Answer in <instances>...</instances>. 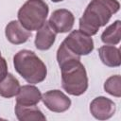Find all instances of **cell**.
I'll return each mask as SVG.
<instances>
[{
  "instance_id": "15",
  "label": "cell",
  "mask_w": 121,
  "mask_h": 121,
  "mask_svg": "<svg viewBox=\"0 0 121 121\" xmlns=\"http://www.w3.org/2000/svg\"><path fill=\"white\" fill-rule=\"evenodd\" d=\"M121 40V22L120 20L114 21L101 34V41L105 44L115 45L120 43Z\"/></svg>"
},
{
  "instance_id": "6",
  "label": "cell",
  "mask_w": 121,
  "mask_h": 121,
  "mask_svg": "<svg viewBox=\"0 0 121 121\" xmlns=\"http://www.w3.org/2000/svg\"><path fill=\"white\" fill-rule=\"evenodd\" d=\"M43 103L54 112H63L71 106V99L60 90H50L42 95Z\"/></svg>"
},
{
  "instance_id": "5",
  "label": "cell",
  "mask_w": 121,
  "mask_h": 121,
  "mask_svg": "<svg viewBox=\"0 0 121 121\" xmlns=\"http://www.w3.org/2000/svg\"><path fill=\"white\" fill-rule=\"evenodd\" d=\"M66 47L78 56H85L94 50V41L91 36L80 30H73L63 40Z\"/></svg>"
},
{
  "instance_id": "14",
  "label": "cell",
  "mask_w": 121,
  "mask_h": 121,
  "mask_svg": "<svg viewBox=\"0 0 121 121\" xmlns=\"http://www.w3.org/2000/svg\"><path fill=\"white\" fill-rule=\"evenodd\" d=\"M19 80L10 73L0 81V95L6 98H10L15 96L20 90Z\"/></svg>"
},
{
  "instance_id": "8",
  "label": "cell",
  "mask_w": 121,
  "mask_h": 121,
  "mask_svg": "<svg viewBox=\"0 0 121 121\" xmlns=\"http://www.w3.org/2000/svg\"><path fill=\"white\" fill-rule=\"evenodd\" d=\"M115 110V103L105 96H97L94 98L90 104V112L92 115L98 120L110 119L113 116Z\"/></svg>"
},
{
  "instance_id": "19",
  "label": "cell",
  "mask_w": 121,
  "mask_h": 121,
  "mask_svg": "<svg viewBox=\"0 0 121 121\" xmlns=\"http://www.w3.org/2000/svg\"><path fill=\"white\" fill-rule=\"evenodd\" d=\"M52 2H55V3H57V2H60V1H63V0H51Z\"/></svg>"
},
{
  "instance_id": "11",
  "label": "cell",
  "mask_w": 121,
  "mask_h": 121,
  "mask_svg": "<svg viewBox=\"0 0 121 121\" xmlns=\"http://www.w3.org/2000/svg\"><path fill=\"white\" fill-rule=\"evenodd\" d=\"M56 32L49 26L48 22H45L38 30L35 36V46L39 50H48L51 48L56 40Z\"/></svg>"
},
{
  "instance_id": "16",
  "label": "cell",
  "mask_w": 121,
  "mask_h": 121,
  "mask_svg": "<svg viewBox=\"0 0 121 121\" xmlns=\"http://www.w3.org/2000/svg\"><path fill=\"white\" fill-rule=\"evenodd\" d=\"M121 77L114 75L108 78L104 83V90L106 93L115 97L121 96Z\"/></svg>"
},
{
  "instance_id": "12",
  "label": "cell",
  "mask_w": 121,
  "mask_h": 121,
  "mask_svg": "<svg viewBox=\"0 0 121 121\" xmlns=\"http://www.w3.org/2000/svg\"><path fill=\"white\" fill-rule=\"evenodd\" d=\"M16 117L19 121H44L46 120L45 115L36 106H23L20 104L15 105L14 108Z\"/></svg>"
},
{
  "instance_id": "13",
  "label": "cell",
  "mask_w": 121,
  "mask_h": 121,
  "mask_svg": "<svg viewBox=\"0 0 121 121\" xmlns=\"http://www.w3.org/2000/svg\"><path fill=\"white\" fill-rule=\"evenodd\" d=\"M98 54L101 61L109 67H119L121 64L120 50L114 45H102L98 48Z\"/></svg>"
},
{
  "instance_id": "3",
  "label": "cell",
  "mask_w": 121,
  "mask_h": 121,
  "mask_svg": "<svg viewBox=\"0 0 121 121\" xmlns=\"http://www.w3.org/2000/svg\"><path fill=\"white\" fill-rule=\"evenodd\" d=\"M61 71V86L72 95H81L88 89V77L80 60H72L60 66Z\"/></svg>"
},
{
  "instance_id": "7",
  "label": "cell",
  "mask_w": 121,
  "mask_h": 121,
  "mask_svg": "<svg viewBox=\"0 0 121 121\" xmlns=\"http://www.w3.org/2000/svg\"><path fill=\"white\" fill-rule=\"evenodd\" d=\"M75 17L73 13L66 9H56L52 12L48 24L56 33L69 32L74 26Z\"/></svg>"
},
{
  "instance_id": "18",
  "label": "cell",
  "mask_w": 121,
  "mask_h": 121,
  "mask_svg": "<svg viewBox=\"0 0 121 121\" xmlns=\"http://www.w3.org/2000/svg\"><path fill=\"white\" fill-rule=\"evenodd\" d=\"M7 74H8V64L0 52V81L7 76Z\"/></svg>"
},
{
  "instance_id": "17",
  "label": "cell",
  "mask_w": 121,
  "mask_h": 121,
  "mask_svg": "<svg viewBox=\"0 0 121 121\" xmlns=\"http://www.w3.org/2000/svg\"><path fill=\"white\" fill-rule=\"evenodd\" d=\"M72 60H80V57L78 56V55H76V54H74L73 52H71L66 47V45L64 44V43L62 42L60 43V45L59 46L58 51H57V60H58L59 66L62 65L65 62L70 61Z\"/></svg>"
},
{
  "instance_id": "1",
  "label": "cell",
  "mask_w": 121,
  "mask_h": 121,
  "mask_svg": "<svg viewBox=\"0 0 121 121\" xmlns=\"http://www.w3.org/2000/svg\"><path fill=\"white\" fill-rule=\"evenodd\" d=\"M119 9L117 0H92L79 19V30L89 36L95 35Z\"/></svg>"
},
{
  "instance_id": "9",
  "label": "cell",
  "mask_w": 121,
  "mask_h": 121,
  "mask_svg": "<svg viewBox=\"0 0 121 121\" xmlns=\"http://www.w3.org/2000/svg\"><path fill=\"white\" fill-rule=\"evenodd\" d=\"M5 35L8 41L13 44L26 43L31 36V31L26 29L19 21H10L5 28Z\"/></svg>"
},
{
  "instance_id": "2",
  "label": "cell",
  "mask_w": 121,
  "mask_h": 121,
  "mask_svg": "<svg viewBox=\"0 0 121 121\" xmlns=\"http://www.w3.org/2000/svg\"><path fill=\"white\" fill-rule=\"evenodd\" d=\"M13 65L16 72L30 84L43 81L47 75L43 61L33 51L27 49L20 50L14 55Z\"/></svg>"
},
{
  "instance_id": "4",
  "label": "cell",
  "mask_w": 121,
  "mask_h": 121,
  "mask_svg": "<svg viewBox=\"0 0 121 121\" xmlns=\"http://www.w3.org/2000/svg\"><path fill=\"white\" fill-rule=\"evenodd\" d=\"M49 12L43 0H27L18 10V21L27 30H38L45 22Z\"/></svg>"
},
{
  "instance_id": "10",
  "label": "cell",
  "mask_w": 121,
  "mask_h": 121,
  "mask_svg": "<svg viewBox=\"0 0 121 121\" xmlns=\"http://www.w3.org/2000/svg\"><path fill=\"white\" fill-rule=\"evenodd\" d=\"M41 99L42 94L40 90L31 84L21 86L18 94L16 95V103L23 106L37 105Z\"/></svg>"
}]
</instances>
